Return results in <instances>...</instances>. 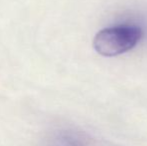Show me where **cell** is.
I'll return each mask as SVG.
<instances>
[{
    "label": "cell",
    "mask_w": 147,
    "mask_h": 146,
    "mask_svg": "<svg viewBox=\"0 0 147 146\" xmlns=\"http://www.w3.org/2000/svg\"><path fill=\"white\" fill-rule=\"evenodd\" d=\"M143 31L136 25H117L101 29L93 39L95 51L105 57L118 56L132 50Z\"/></svg>",
    "instance_id": "cell-1"
},
{
    "label": "cell",
    "mask_w": 147,
    "mask_h": 146,
    "mask_svg": "<svg viewBox=\"0 0 147 146\" xmlns=\"http://www.w3.org/2000/svg\"><path fill=\"white\" fill-rule=\"evenodd\" d=\"M58 146H92V144L82 135L70 134L62 137Z\"/></svg>",
    "instance_id": "cell-2"
}]
</instances>
